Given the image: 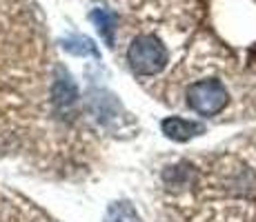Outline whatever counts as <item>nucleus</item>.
Segmentation results:
<instances>
[{"label":"nucleus","mask_w":256,"mask_h":222,"mask_svg":"<svg viewBox=\"0 0 256 222\" xmlns=\"http://www.w3.org/2000/svg\"><path fill=\"white\" fill-rule=\"evenodd\" d=\"M92 20L96 24V29L100 31V36L105 38V42L110 47H114V33L118 27V16L114 11H107V9H96L92 11Z\"/></svg>","instance_id":"nucleus-6"},{"label":"nucleus","mask_w":256,"mask_h":222,"mask_svg":"<svg viewBox=\"0 0 256 222\" xmlns=\"http://www.w3.org/2000/svg\"><path fill=\"white\" fill-rule=\"evenodd\" d=\"M105 222H142V220L130 202L120 200V202H114V205L107 209Z\"/></svg>","instance_id":"nucleus-7"},{"label":"nucleus","mask_w":256,"mask_h":222,"mask_svg":"<svg viewBox=\"0 0 256 222\" xmlns=\"http://www.w3.org/2000/svg\"><path fill=\"white\" fill-rule=\"evenodd\" d=\"M127 62L132 71L142 78H152L160 73L170 62V51L158 36L154 33H140L132 40L127 49Z\"/></svg>","instance_id":"nucleus-2"},{"label":"nucleus","mask_w":256,"mask_h":222,"mask_svg":"<svg viewBox=\"0 0 256 222\" xmlns=\"http://www.w3.org/2000/svg\"><path fill=\"white\" fill-rule=\"evenodd\" d=\"M163 133L167 138L176 142H187L192 138L200 136L205 131V127L200 122H194V120H185V118H178V116H172V118H165L163 120Z\"/></svg>","instance_id":"nucleus-5"},{"label":"nucleus","mask_w":256,"mask_h":222,"mask_svg":"<svg viewBox=\"0 0 256 222\" xmlns=\"http://www.w3.org/2000/svg\"><path fill=\"white\" fill-rule=\"evenodd\" d=\"M9 27L0 24V145L16 136L18 118L22 116V89L32 82L36 62L22 60V44H12Z\"/></svg>","instance_id":"nucleus-1"},{"label":"nucleus","mask_w":256,"mask_h":222,"mask_svg":"<svg viewBox=\"0 0 256 222\" xmlns=\"http://www.w3.org/2000/svg\"><path fill=\"white\" fill-rule=\"evenodd\" d=\"M62 47L67 49L70 53H76V56H96L98 58V49L90 38L85 36H72L62 42Z\"/></svg>","instance_id":"nucleus-8"},{"label":"nucleus","mask_w":256,"mask_h":222,"mask_svg":"<svg viewBox=\"0 0 256 222\" xmlns=\"http://www.w3.org/2000/svg\"><path fill=\"white\" fill-rule=\"evenodd\" d=\"M230 93L228 87L216 78H205V80H196L187 87L185 91V102L192 111L198 116H218L220 111L228 107Z\"/></svg>","instance_id":"nucleus-3"},{"label":"nucleus","mask_w":256,"mask_h":222,"mask_svg":"<svg viewBox=\"0 0 256 222\" xmlns=\"http://www.w3.org/2000/svg\"><path fill=\"white\" fill-rule=\"evenodd\" d=\"M52 100H54V105H56L58 111H70V109L76 107V102H78L76 82L72 80V76L65 71V69H58V76L54 78Z\"/></svg>","instance_id":"nucleus-4"}]
</instances>
